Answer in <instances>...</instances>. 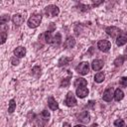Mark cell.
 <instances>
[{"label":"cell","instance_id":"obj_3","mask_svg":"<svg viewBox=\"0 0 127 127\" xmlns=\"http://www.w3.org/2000/svg\"><path fill=\"white\" fill-rule=\"evenodd\" d=\"M89 69H90V66H89V63L87 62H81L79 63V64L75 67V70L77 73L81 74V75H85L89 72Z\"/></svg>","mask_w":127,"mask_h":127},{"label":"cell","instance_id":"obj_23","mask_svg":"<svg viewBox=\"0 0 127 127\" xmlns=\"http://www.w3.org/2000/svg\"><path fill=\"white\" fill-rule=\"evenodd\" d=\"M104 79H105V75H104L103 72L99 71V72L95 73V75H94V81H95V82H97V83H101V82H103Z\"/></svg>","mask_w":127,"mask_h":127},{"label":"cell","instance_id":"obj_19","mask_svg":"<svg viewBox=\"0 0 127 127\" xmlns=\"http://www.w3.org/2000/svg\"><path fill=\"white\" fill-rule=\"evenodd\" d=\"M31 73H32V75L35 76L36 78L40 77V76H41V73H42V67L39 66V65L33 66L32 69H31Z\"/></svg>","mask_w":127,"mask_h":127},{"label":"cell","instance_id":"obj_35","mask_svg":"<svg viewBox=\"0 0 127 127\" xmlns=\"http://www.w3.org/2000/svg\"><path fill=\"white\" fill-rule=\"evenodd\" d=\"M73 127H85L84 125H81V124H76V125H74Z\"/></svg>","mask_w":127,"mask_h":127},{"label":"cell","instance_id":"obj_33","mask_svg":"<svg viewBox=\"0 0 127 127\" xmlns=\"http://www.w3.org/2000/svg\"><path fill=\"white\" fill-rule=\"evenodd\" d=\"M63 127H71V126H70V124H69V123H67V122H64Z\"/></svg>","mask_w":127,"mask_h":127},{"label":"cell","instance_id":"obj_10","mask_svg":"<svg viewBox=\"0 0 127 127\" xmlns=\"http://www.w3.org/2000/svg\"><path fill=\"white\" fill-rule=\"evenodd\" d=\"M103 61L102 60H99V59H95L92 61L91 63V68L94 70V71H99L102 67H103Z\"/></svg>","mask_w":127,"mask_h":127},{"label":"cell","instance_id":"obj_22","mask_svg":"<svg viewBox=\"0 0 127 127\" xmlns=\"http://www.w3.org/2000/svg\"><path fill=\"white\" fill-rule=\"evenodd\" d=\"M50 116H51V114H50V112L47 111V110H43V111L41 112V114H40V118H41V120L44 121V124H46V123L49 121Z\"/></svg>","mask_w":127,"mask_h":127},{"label":"cell","instance_id":"obj_21","mask_svg":"<svg viewBox=\"0 0 127 127\" xmlns=\"http://www.w3.org/2000/svg\"><path fill=\"white\" fill-rule=\"evenodd\" d=\"M72 60V57L71 58H67V57H62L60 60H59V62H58V65L59 66H64V65H66L68 63H69V61H71Z\"/></svg>","mask_w":127,"mask_h":127},{"label":"cell","instance_id":"obj_1","mask_svg":"<svg viewBox=\"0 0 127 127\" xmlns=\"http://www.w3.org/2000/svg\"><path fill=\"white\" fill-rule=\"evenodd\" d=\"M43 37H45V42L47 44H50V45H53L54 47H59L62 43V36L60 33H57L55 36L52 35V32L50 31H47L43 34Z\"/></svg>","mask_w":127,"mask_h":127},{"label":"cell","instance_id":"obj_13","mask_svg":"<svg viewBox=\"0 0 127 127\" xmlns=\"http://www.w3.org/2000/svg\"><path fill=\"white\" fill-rule=\"evenodd\" d=\"M75 46V39L72 36H68L66 40L64 42V49H70Z\"/></svg>","mask_w":127,"mask_h":127},{"label":"cell","instance_id":"obj_9","mask_svg":"<svg viewBox=\"0 0 127 127\" xmlns=\"http://www.w3.org/2000/svg\"><path fill=\"white\" fill-rule=\"evenodd\" d=\"M114 97V91H113V88L112 87H107L104 92H103V95H102V99L106 102H110Z\"/></svg>","mask_w":127,"mask_h":127},{"label":"cell","instance_id":"obj_4","mask_svg":"<svg viewBox=\"0 0 127 127\" xmlns=\"http://www.w3.org/2000/svg\"><path fill=\"white\" fill-rule=\"evenodd\" d=\"M64 103L67 107H73V106H75V105L77 104L76 98H75V96L73 95L72 91H68V92L66 93L65 98H64Z\"/></svg>","mask_w":127,"mask_h":127},{"label":"cell","instance_id":"obj_29","mask_svg":"<svg viewBox=\"0 0 127 127\" xmlns=\"http://www.w3.org/2000/svg\"><path fill=\"white\" fill-rule=\"evenodd\" d=\"M119 84L123 87H126L127 86V76H122L119 80Z\"/></svg>","mask_w":127,"mask_h":127},{"label":"cell","instance_id":"obj_16","mask_svg":"<svg viewBox=\"0 0 127 127\" xmlns=\"http://www.w3.org/2000/svg\"><path fill=\"white\" fill-rule=\"evenodd\" d=\"M14 56L15 57H17V58H23V57H25L26 56V53H27V51H26V49L24 48V47H17L15 50H14Z\"/></svg>","mask_w":127,"mask_h":127},{"label":"cell","instance_id":"obj_15","mask_svg":"<svg viewBox=\"0 0 127 127\" xmlns=\"http://www.w3.org/2000/svg\"><path fill=\"white\" fill-rule=\"evenodd\" d=\"M126 43H127V34L121 33V34L117 37V39H116V45H117L118 47H122V46H124Z\"/></svg>","mask_w":127,"mask_h":127},{"label":"cell","instance_id":"obj_11","mask_svg":"<svg viewBox=\"0 0 127 127\" xmlns=\"http://www.w3.org/2000/svg\"><path fill=\"white\" fill-rule=\"evenodd\" d=\"M25 21V17L21 14H15L12 16V22L15 26H21Z\"/></svg>","mask_w":127,"mask_h":127},{"label":"cell","instance_id":"obj_18","mask_svg":"<svg viewBox=\"0 0 127 127\" xmlns=\"http://www.w3.org/2000/svg\"><path fill=\"white\" fill-rule=\"evenodd\" d=\"M123 97H124V92H123V90L122 89H120V88H116L115 90H114V100L115 101H120V100H122L123 99Z\"/></svg>","mask_w":127,"mask_h":127},{"label":"cell","instance_id":"obj_26","mask_svg":"<svg viewBox=\"0 0 127 127\" xmlns=\"http://www.w3.org/2000/svg\"><path fill=\"white\" fill-rule=\"evenodd\" d=\"M69 79H70V75H69L68 77H66V78L62 79V81H61V83H60V86H61V87H67V86L69 85Z\"/></svg>","mask_w":127,"mask_h":127},{"label":"cell","instance_id":"obj_30","mask_svg":"<svg viewBox=\"0 0 127 127\" xmlns=\"http://www.w3.org/2000/svg\"><path fill=\"white\" fill-rule=\"evenodd\" d=\"M6 39H7V33L6 31L2 30L1 31V44H4L6 42Z\"/></svg>","mask_w":127,"mask_h":127},{"label":"cell","instance_id":"obj_27","mask_svg":"<svg viewBox=\"0 0 127 127\" xmlns=\"http://www.w3.org/2000/svg\"><path fill=\"white\" fill-rule=\"evenodd\" d=\"M90 6L89 5H84V4H78V9L80 10V11H82V12H86V11H89L90 10Z\"/></svg>","mask_w":127,"mask_h":127},{"label":"cell","instance_id":"obj_14","mask_svg":"<svg viewBox=\"0 0 127 127\" xmlns=\"http://www.w3.org/2000/svg\"><path fill=\"white\" fill-rule=\"evenodd\" d=\"M48 106H49V108H50L51 110H53V111H56V110L59 109V103L57 102V100H56L53 96H50V97L48 98Z\"/></svg>","mask_w":127,"mask_h":127},{"label":"cell","instance_id":"obj_8","mask_svg":"<svg viewBox=\"0 0 127 127\" xmlns=\"http://www.w3.org/2000/svg\"><path fill=\"white\" fill-rule=\"evenodd\" d=\"M76 120L79 121L80 123H83V124L89 123V121H90V114H89V112L88 111H82L81 113L77 114Z\"/></svg>","mask_w":127,"mask_h":127},{"label":"cell","instance_id":"obj_25","mask_svg":"<svg viewBox=\"0 0 127 127\" xmlns=\"http://www.w3.org/2000/svg\"><path fill=\"white\" fill-rule=\"evenodd\" d=\"M9 20H10V15H9V14H4V15H2L1 18H0V24L3 26V25H5L6 23H8Z\"/></svg>","mask_w":127,"mask_h":127},{"label":"cell","instance_id":"obj_6","mask_svg":"<svg viewBox=\"0 0 127 127\" xmlns=\"http://www.w3.org/2000/svg\"><path fill=\"white\" fill-rule=\"evenodd\" d=\"M105 32L108 36H110L111 38H116L118 37L122 32L119 28L115 27V26H109V27H106L105 28Z\"/></svg>","mask_w":127,"mask_h":127},{"label":"cell","instance_id":"obj_28","mask_svg":"<svg viewBox=\"0 0 127 127\" xmlns=\"http://www.w3.org/2000/svg\"><path fill=\"white\" fill-rule=\"evenodd\" d=\"M113 124H114V126H116V127H124L125 122H124L123 119H116V120L113 122Z\"/></svg>","mask_w":127,"mask_h":127},{"label":"cell","instance_id":"obj_5","mask_svg":"<svg viewBox=\"0 0 127 127\" xmlns=\"http://www.w3.org/2000/svg\"><path fill=\"white\" fill-rule=\"evenodd\" d=\"M45 13L50 17H56L60 14V8L57 5H49L45 8Z\"/></svg>","mask_w":127,"mask_h":127},{"label":"cell","instance_id":"obj_12","mask_svg":"<svg viewBox=\"0 0 127 127\" xmlns=\"http://www.w3.org/2000/svg\"><path fill=\"white\" fill-rule=\"evenodd\" d=\"M88 93H89V90L86 87H78L75 90V94L78 98H84L88 95Z\"/></svg>","mask_w":127,"mask_h":127},{"label":"cell","instance_id":"obj_7","mask_svg":"<svg viewBox=\"0 0 127 127\" xmlns=\"http://www.w3.org/2000/svg\"><path fill=\"white\" fill-rule=\"evenodd\" d=\"M97 48H98L101 52L107 53V52H109V50H110V48H111V43H110L108 40H100V41H98V43H97Z\"/></svg>","mask_w":127,"mask_h":127},{"label":"cell","instance_id":"obj_31","mask_svg":"<svg viewBox=\"0 0 127 127\" xmlns=\"http://www.w3.org/2000/svg\"><path fill=\"white\" fill-rule=\"evenodd\" d=\"M11 64H13V65H18L19 64H20V60H19V58H17V57H13V58H11Z\"/></svg>","mask_w":127,"mask_h":127},{"label":"cell","instance_id":"obj_20","mask_svg":"<svg viewBox=\"0 0 127 127\" xmlns=\"http://www.w3.org/2000/svg\"><path fill=\"white\" fill-rule=\"evenodd\" d=\"M126 60H127V56H119V57H117V58L114 60L113 64H114L115 66H120V65H122V64H124V62H125Z\"/></svg>","mask_w":127,"mask_h":127},{"label":"cell","instance_id":"obj_2","mask_svg":"<svg viewBox=\"0 0 127 127\" xmlns=\"http://www.w3.org/2000/svg\"><path fill=\"white\" fill-rule=\"evenodd\" d=\"M41 22H42V14L35 12V13H33L30 16V18L28 19L27 24H28V27L29 28L35 29V28H37L41 24Z\"/></svg>","mask_w":127,"mask_h":127},{"label":"cell","instance_id":"obj_24","mask_svg":"<svg viewBox=\"0 0 127 127\" xmlns=\"http://www.w3.org/2000/svg\"><path fill=\"white\" fill-rule=\"evenodd\" d=\"M16 109V101L15 99H10L9 101V105H8V112L9 113H13Z\"/></svg>","mask_w":127,"mask_h":127},{"label":"cell","instance_id":"obj_17","mask_svg":"<svg viewBox=\"0 0 127 127\" xmlns=\"http://www.w3.org/2000/svg\"><path fill=\"white\" fill-rule=\"evenodd\" d=\"M87 85V80L83 77H77L74 82H73V86L78 88V87H85Z\"/></svg>","mask_w":127,"mask_h":127},{"label":"cell","instance_id":"obj_36","mask_svg":"<svg viewBox=\"0 0 127 127\" xmlns=\"http://www.w3.org/2000/svg\"><path fill=\"white\" fill-rule=\"evenodd\" d=\"M125 54H127V48L125 49Z\"/></svg>","mask_w":127,"mask_h":127},{"label":"cell","instance_id":"obj_32","mask_svg":"<svg viewBox=\"0 0 127 127\" xmlns=\"http://www.w3.org/2000/svg\"><path fill=\"white\" fill-rule=\"evenodd\" d=\"M103 3V1L101 0V1H93L92 2V6H94V7H97V6H99L100 4H102Z\"/></svg>","mask_w":127,"mask_h":127},{"label":"cell","instance_id":"obj_34","mask_svg":"<svg viewBox=\"0 0 127 127\" xmlns=\"http://www.w3.org/2000/svg\"><path fill=\"white\" fill-rule=\"evenodd\" d=\"M94 103H95L94 101H92V100H90V101H88V106H89V107H92V105H93Z\"/></svg>","mask_w":127,"mask_h":127}]
</instances>
